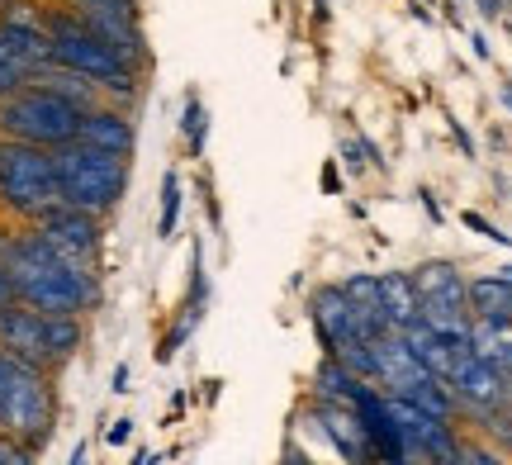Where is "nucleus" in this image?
I'll return each mask as SVG.
<instances>
[{
    "label": "nucleus",
    "mask_w": 512,
    "mask_h": 465,
    "mask_svg": "<svg viewBox=\"0 0 512 465\" xmlns=\"http://www.w3.org/2000/svg\"><path fill=\"white\" fill-rule=\"evenodd\" d=\"M176 219H181V176L166 171L162 176V219H157V233L162 238H176Z\"/></svg>",
    "instance_id": "20"
},
{
    "label": "nucleus",
    "mask_w": 512,
    "mask_h": 465,
    "mask_svg": "<svg viewBox=\"0 0 512 465\" xmlns=\"http://www.w3.org/2000/svg\"><path fill=\"white\" fill-rule=\"evenodd\" d=\"M114 390H119V394L128 390V366H119V371H114Z\"/></svg>",
    "instance_id": "29"
},
{
    "label": "nucleus",
    "mask_w": 512,
    "mask_h": 465,
    "mask_svg": "<svg viewBox=\"0 0 512 465\" xmlns=\"http://www.w3.org/2000/svg\"><path fill=\"white\" fill-rule=\"evenodd\" d=\"M470 352L508 375V366H512V323H503V318H475V323H470Z\"/></svg>",
    "instance_id": "17"
},
{
    "label": "nucleus",
    "mask_w": 512,
    "mask_h": 465,
    "mask_svg": "<svg viewBox=\"0 0 512 465\" xmlns=\"http://www.w3.org/2000/svg\"><path fill=\"white\" fill-rule=\"evenodd\" d=\"M67 465H91V447H86V442H81V447L72 451V461H67Z\"/></svg>",
    "instance_id": "28"
},
{
    "label": "nucleus",
    "mask_w": 512,
    "mask_h": 465,
    "mask_svg": "<svg viewBox=\"0 0 512 465\" xmlns=\"http://www.w3.org/2000/svg\"><path fill=\"white\" fill-rule=\"evenodd\" d=\"M86 342V323L76 314H48V352H53V366H67Z\"/></svg>",
    "instance_id": "18"
},
{
    "label": "nucleus",
    "mask_w": 512,
    "mask_h": 465,
    "mask_svg": "<svg viewBox=\"0 0 512 465\" xmlns=\"http://www.w3.org/2000/svg\"><path fill=\"white\" fill-rule=\"evenodd\" d=\"M53 167H57L62 205L86 209V214H100V219H110L114 209L124 205L128 181H133V162H128V157L86 148V143H67V148H57Z\"/></svg>",
    "instance_id": "3"
},
{
    "label": "nucleus",
    "mask_w": 512,
    "mask_h": 465,
    "mask_svg": "<svg viewBox=\"0 0 512 465\" xmlns=\"http://www.w3.org/2000/svg\"><path fill=\"white\" fill-rule=\"evenodd\" d=\"M53 423H57L53 375L34 371V366L0 352V437L38 451L53 437Z\"/></svg>",
    "instance_id": "4"
},
{
    "label": "nucleus",
    "mask_w": 512,
    "mask_h": 465,
    "mask_svg": "<svg viewBox=\"0 0 512 465\" xmlns=\"http://www.w3.org/2000/svg\"><path fill=\"white\" fill-rule=\"evenodd\" d=\"M76 143L100 152H114V157H133L138 148V129H133V114L124 105H110L100 100L91 110H81V129H76Z\"/></svg>",
    "instance_id": "11"
},
{
    "label": "nucleus",
    "mask_w": 512,
    "mask_h": 465,
    "mask_svg": "<svg viewBox=\"0 0 512 465\" xmlns=\"http://www.w3.org/2000/svg\"><path fill=\"white\" fill-rule=\"evenodd\" d=\"M309 418L318 437L337 451V461L347 465H380V451L370 442L366 423H361V413L347 409V404H328V399H309Z\"/></svg>",
    "instance_id": "8"
},
{
    "label": "nucleus",
    "mask_w": 512,
    "mask_h": 465,
    "mask_svg": "<svg viewBox=\"0 0 512 465\" xmlns=\"http://www.w3.org/2000/svg\"><path fill=\"white\" fill-rule=\"evenodd\" d=\"M0 352L34 366V371H48L53 375V352H48V314H38L29 304H5L0 309Z\"/></svg>",
    "instance_id": "9"
},
{
    "label": "nucleus",
    "mask_w": 512,
    "mask_h": 465,
    "mask_svg": "<svg viewBox=\"0 0 512 465\" xmlns=\"http://www.w3.org/2000/svg\"><path fill=\"white\" fill-rule=\"evenodd\" d=\"M43 34H48V48H53V67H67V72L86 76L100 100H110V105H133L138 95H143V72L138 67H128L124 57L114 53L105 38L95 34L86 19L67 10V5H43Z\"/></svg>",
    "instance_id": "2"
},
{
    "label": "nucleus",
    "mask_w": 512,
    "mask_h": 465,
    "mask_svg": "<svg viewBox=\"0 0 512 465\" xmlns=\"http://www.w3.org/2000/svg\"><path fill=\"white\" fill-rule=\"evenodd\" d=\"M456 465H508V461H503L494 447H479V442H460Z\"/></svg>",
    "instance_id": "23"
},
{
    "label": "nucleus",
    "mask_w": 512,
    "mask_h": 465,
    "mask_svg": "<svg viewBox=\"0 0 512 465\" xmlns=\"http://www.w3.org/2000/svg\"><path fill=\"white\" fill-rule=\"evenodd\" d=\"M5 304H15V290H10V276L0 271V309H5Z\"/></svg>",
    "instance_id": "27"
},
{
    "label": "nucleus",
    "mask_w": 512,
    "mask_h": 465,
    "mask_svg": "<svg viewBox=\"0 0 512 465\" xmlns=\"http://www.w3.org/2000/svg\"><path fill=\"white\" fill-rule=\"evenodd\" d=\"M380 299H384V314H389V328L403 333L408 323L422 318V299H418V285L408 271H380Z\"/></svg>",
    "instance_id": "14"
},
{
    "label": "nucleus",
    "mask_w": 512,
    "mask_h": 465,
    "mask_svg": "<svg viewBox=\"0 0 512 465\" xmlns=\"http://www.w3.org/2000/svg\"><path fill=\"white\" fill-rule=\"evenodd\" d=\"M465 299H470V318H503L512 323V280L489 271V276L465 280Z\"/></svg>",
    "instance_id": "15"
},
{
    "label": "nucleus",
    "mask_w": 512,
    "mask_h": 465,
    "mask_svg": "<svg viewBox=\"0 0 512 465\" xmlns=\"http://www.w3.org/2000/svg\"><path fill=\"white\" fill-rule=\"evenodd\" d=\"M67 10H133L138 15V0H67Z\"/></svg>",
    "instance_id": "24"
},
{
    "label": "nucleus",
    "mask_w": 512,
    "mask_h": 465,
    "mask_svg": "<svg viewBox=\"0 0 512 465\" xmlns=\"http://www.w3.org/2000/svg\"><path fill=\"white\" fill-rule=\"evenodd\" d=\"M460 224L470 228V233H479V238H489V242H498V247H512V233H503V228H494L484 214H475V209H465L460 214Z\"/></svg>",
    "instance_id": "22"
},
{
    "label": "nucleus",
    "mask_w": 512,
    "mask_h": 465,
    "mask_svg": "<svg viewBox=\"0 0 512 465\" xmlns=\"http://www.w3.org/2000/svg\"><path fill=\"white\" fill-rule=\"evenodd\" d=\"M57 205H62V190H57L53 152L0 138V209L19 224H34Z\"/></svg>",
    "instance_id": "6"
},
{
    "label": "nucleus",
    "mask_w": 512,
    "mask_h": 465,
    "mask_svg": "<svg viewBox=\"0 0 512 465\" xmlns=\"http://www.w3.org/2000/svg\"><path fill=\"white\" fill-rule=\"evenodd\" d=\"M181 133H185V148H190V157H200V152H204V138H209V114H204L200 95H190V100H185Z\"/></svg>",
    "instance_id": "19"
},
{
    "label": "nucleus",
    "mask_w": 512,
    "mask_h": 465,
    "mask_svg": "<svg viewBox=\"0 0 512 465\" xmlns=\"http://www.w3.org/2000/svg\"><path fill=\"white\" fill-rule=\"evenodd\" d=\"M309 318H313V333H318V347H323V356H332L342 342H351V304L347 295H342V285L337 280H328V285H318L309 295Z\"/></svg>",
    "instance_id": "13"
},
{
    "label": "nucleus",
    "mask_w": 512,
    "mask_h": 465,
    "mask_svg": "<svg viewBox=\"0 0 512 465\" xmlns=\"http://www.w3.org/2000/svg\"><path fill=\"white\" fill-rule=\"evenodd\" d=\"M323 190H328V195H337V190H342V176H337V167H332V162H323Z\"/></svg>",
    "instance_id": "26"
},
{
    "label": "nucleus",
    "mask_w": 512,
    "mask_h": 465,
    "mask_svg": "<svg viewBox=\"0 0 512 465\" xmlns=\"http://www.w3.org/2000/svg\"><path fill=\"white\" fill-rule=\"evenodd\" d=\"M366 380H356V375L347 371V366H337L332 356H323L318 361V371H313V399H328V404H347V409H356L361 399H366Z\"/></svg>",
    "instance_id": "16"
},
{
    "label": "nucleus",
    "mask_w": 512,
    "mask_h": 465,
    "mask_svg": "<svg viewBox=\"0 0 512 465\" xmlns=\"http://www.w3.org/2000/svg\"><path fill=\"white\" fill-rule=\"evenodd\" d=\"M128 437H133V418H119V423L110 428V447H124Z\"/></svg>",
    "instance_id": "25"
},
{
    "label": "nucleus",
    "mask_w": 512,
    "mask_h": 465,
    "mask_svg": "<svg viewBox=\"0 0 512 465\" xmlns=\"http://www.w3.org/2000/svg\"><path fill=\"white\" fill-rule=\"evenodd\" d=\"M34 233L53 247L62 261H72L76 271H95L100 276V247H105V219L86 214V209L57 205L43 219H34Z\"/></svg>",
    "instance_id": "7"
},
{
    "label": "nucleus",
    "mask_w": 512,
    "mask_h": 465,
    "mask_svg": "<svg viewBox=\"0 0 512 465\" xmlns=\"http://www.w3.org/2000/svg\"><path fill=\"white\" fill-rule=\"evenodd\" d=\"M76 129H81V105H72L67 95H57L43 81H29L0 100V138H10V143L57 152L76 143Z\"/></svg>",
    "instance_id": "5"
},
{
    "label": "nucleus",
    "mask_w": 512,
    "mask_h": 465,
    "mask_svg": "<svg viewBox=\"0 0 512 465\" xmlns=\"http://www.w3.org/2000/svg\"><path fill=\"white\" fill-rule=\"evenodd\" d=\"M446 385L456 394V404H465L470 413H484V409H508L512 404V380L498 366L479 361L475 352L456 356V366L446 375Z\"/></svg>",
    "instance_id": "10"
},
{
    "label": "nucleus",
    "mask_w": 512,
    "mask_h": 465,
    "mask_svg": "<svg viewBox=\"0 0 512 465\" xmlns=\"http://www.w3.org/2000/svg\"><path fill=\"white\" fill-rule=\"evenodd\" d=\"M0 271L10 276V290H15L19 304H29L38 314L86 318L91 309H100V276L76 271L72 261H62L34 233V224H0Z\"/></svg>",
    "instance_id": "1"
},
{
    "label": "nucleus",
    "mask_w": 512,
    "mask_h": 465,
    "mask_svg": "<svg viewBox=\"0 0 512 465\" xmlns=\"http://www.w3.org/2000/svg\"><path fill=\"white\" fill-rule=\"evenodd\" d=\"M280 465H313V461H309V456H304V451H294V456H285V461H280Z\"/></svg>",
    "instance_id": "30"
},
{
    "label": "nucleus",
    "mask_w": 512,
    "mask_h": 465,
    "mask_svg": "<svg viewBox=\"0 0 512 465\" xmlns=\"http://www.w3.org/2000/svg\"><path fill=\"white\" fill-rule=\"evenodd\" d=\"M5 5H10V0H0V10H5Z\"/></svg>",
    "instance_id": "33"
},
{
    "label": "nucleus",
    "mask_w": 512,
    "mask_h": 465,
    "mask_svg": "<svg viewBox=\"0 0 512 465\" xmlns=\"http://www.w3.org/2000/svg\"><path fill=\"white\" fill-rule=\"evenodd\" d=\"M479 10H484V15H498L503 5H498V0H479Z\"/></svg>",
    "instance_id": "31"
},
{
    "label": "nucleus",
    "mask_w": 512,
    "mask_h": 465,
    "mask_svg": "<svg viewBox=\"0 0 512 465\" xmlns=\"http://www.w3.org/2000/svg\"><path fill=\"white\" fill-rule=\"evenodd\" d=\"M342 285V295L351 304V333L361 337V342H380L389 337V314H384V299H380V271H356V276L337 280Z\"/></svg>",
    "instance_id": "12"
},
{
    "label": "nucleus",
    "mask_w": 512,
    "mask_h": 465,
    "mask_svg": "<svg viewBox=\"0 0 512 465\" xmlns=\"http://www.w3.org/2000/svg\"><path fill=\"white\" fill-rule=\"evenodd\" d=\"M380 465H403V461H380Z\"/></svg>",
    "instance_id": "32"
},
{
    "label": "nucleus",
    "mask_w": 512,
    "mask_h": 465,
    "mask_svg": "<svg viewBox=\"0 0 512 465\" xmlns=\"http://www.w3.org/2000/svg\"><path fill=\"white\" fill-rule=\"evenodd\" d=\"M479 418V428L489 432L494 442H503V447L512 451V413L508 409H484V413H475Z\"/></svg>",
    "instance_id": "21"
}]
</instances>
